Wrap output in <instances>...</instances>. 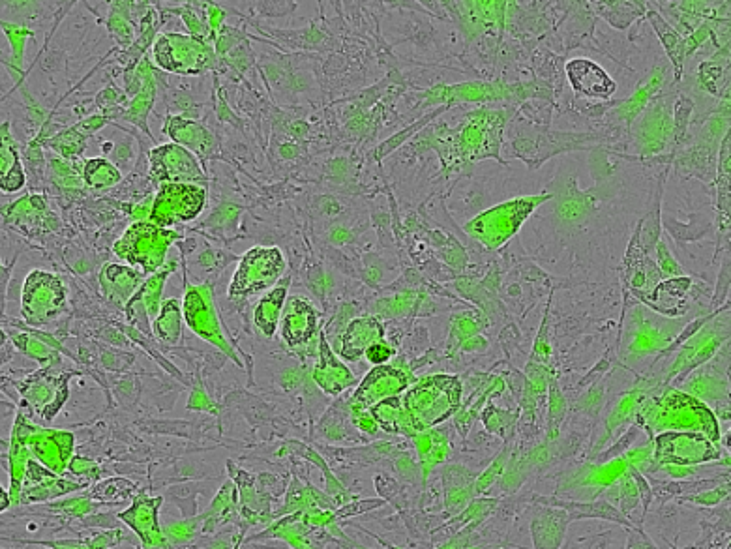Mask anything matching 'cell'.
I'll use <instances>...</instances> for the list:
<instances>
[{
  "label": "cell",
  "mask_w": 731,
  "mask_h": 549,
  "mask_svg": "<svg viewBox=\"0 0 731 549\" xmlns=\"http://www.w3.org/2000/svg\"><path fill=\"white\" fill-rule=\"evenodd\" d=\"M98 278L104 297L115 306H126L128 300L134 297L139 287L147 280V274H143L139 268L107 263L100 270Z\"/></svg>",
  "instance_id": "44dd1931"
},
{
  "label": "cell",
  "mask_w": 731,
  "mask_h": 549,
  "mask_svg": "<svg viewBox=\"0 0 731 549\" xmlns=\"http://www.w3.org/2000/svg\"><path fill=\"white\" fill-rule=\"evenodd\" d=\"M683 390H687L685 394L702 401H718L722 398V392H726V383L720 379V375L713 373H703L692 377V381L688 379L683 385Z\"/></svg>",
  "instance_id": "d6a6232c"
},
{
  "label": "cell",
  "mask_w": 731,
  "mask_h": 549,
  "mask_svg": "<svg viewBox=\"0 0 731 549\" xmlns=\"http://www.w3.org/2000/svg\"><path fill=\"white\" fill-rule=\"evenodd\" d=\"M83 143H85V135L81 134L77 128H70L66 132H60L59 135H55L49 141V145L53 149L59 150L64 158H72L77 152H81Z\"/></svg>",
  "instance_id": "836d02e7"
},
{
  "label": "cell",
  "mask_w": 731,
  "mask_h": 549,
  "mask_svg": "<svg viewBox=\"0 0 731 549\" xmlns=\"http://www.w3.org/2000/svg\"><path fill=\"white\" fill-rule=\"evenodd\" d=\"M690 280L688 278H672V280H662L657 287L642 298L643 304L653 310V312L662 313V315H681L687 312L688 289H690Z\"/></svg>",
  "instance_id": "cb8c5ba5"
},
{
  "label": "cell",
  "mask_w": 731,
  "mask_h": 549,
  "mask_svg": "<svg viewBox=\"0 0 731 549\" xmlns=\"http://www.w3.org/2000/svg\"><path fill=\"white\" fill-rule=\"evenodd\" d=\"M282 340L289 347H300L312 342L319 334V312L306 297L289 295L285 300L284 312L280 319Z\"/></svg>",
  "instance_id": "9a60e30c"
},
{
  "label": "cell",
  "mask_w": 731,
  "mask_h": 549,
  "mask_svg": "<svg viewBox=\"0 0 731 549\" xmlns=\"http://www.w3.org/2000/svg\"><path fill=\"white\" fill-rule=\"evenodd\" d=\"M463 386L454 375H430L407 388L403 407L417 433H424L454 415L462 401Z\"/></svg>",
  "instance_id": "7a4b0ae2"
},
{
  "label": "cell",
  "mask_w": 731,
  "mask_h": 549,
  "mask_svg": "<svg viewBox=\"0 0 731 549\" xmlns=\"http://www.w3.org/2000/svg\"><path fill=\"white\" fill-rule=\"evenodd\" d=\"M728 495V488H717V490H711L707 491V493H702V495H696V497H692L690 501L692 503H700V505H717L718 501L722 499V497H726Z\"/></svg>",
  "instance_id": "ab89813d"
},
{
  "label": "cell",
  "mask_w": 731,
  "mask_h": 549,
  "mask_svg": "<svg viewBox=\"0 0 731 549\" xmlns=\"http://www.w3.org/2000/svg\"><path fill=\"white\" fill-rule=\"evenodd\" d=\"M720 446L713 445L696 431H664L655 439V461L660 467H694L698 463L720 460Z\"/></svg>",
  "instance_id": "8fae6325"
},
{
  "label": "cell",
  "mask_w": 731,
  "mask_h": 549,
  "mask_svg": "<svg viewBox=\"0 0 731 549\" xmlns=\"http://www.w3.org/2000/svg\"><path fill=\"white\" fill-rule=\"evenodd\" d=\"M728 327V323L720 325V321H715L707 327L700 328L690 340H688L681 351H679V357L675 358V362L672 364V370L668 379L675 377L677 373H681V377H687L690 371L694 370L696 366H700L703 362H707L709 358L713 357L717 353L718 345L724 342L722 338V332L720 328Z\"/></svg>",
  "instance_id": "2e32d148"
},
{
  "label": "cell",
  "mask_w": 731,
  "mask_h": 549,
  "mask_svg": "<svg viewBox=\"0 0 731 549\" xmlns=\"http://www.w3.org/2000/svg\"><path fill=\"white\" fill-rule=\"evenodd\" d=\"M10 505H12V499H10V493L8 491H4V488L0 486V512H4V510H8L10 508Z\"/></svg>",
  "instance_id": "b9f144b4"
},
{
  "label": "cell",
  "mask_w": 731,
  "mask_h": 549,
  "mask_svg": "<svg viewBox=\"0 0 731 549\" xmlns=\"http://www.w3.org/2000/svg\"><path fill=\"white\" fill-rule=\"evenodd\" d=\"M561 518H565V514H550L552 521H548V512L535 518L533 533H535L538 548L555 549L559 546V542L563 538V529H565V523H559Z\"/></svg>",
  "instance_id": "1f68e13d"
},
{
  "label": "cell",
  "mask_w": 731,
  "mask_h": 549,
  "mask_svg": "<svg viewBox=\"0 0 731 549\" xmlns=\"http://www.w3.org/2000/svg\"><path fill=\"white\" fill-rule=\"evenodd\" d=\"M666 280L657 265L647 257V252L640 244V227L636 229L634 238L628 246L627 282L634 297L643 298L649 295L658 283Z\"/></svg>",
  "instance_id": "ffe728a7"
},
{
  "label": "cell",
  "mask_w": 731,
  "mask_h": 549,
  "mask_svg": "<svg viewBox=\"0 0 731 549\" xmlns=\"http://www.w3.org/2000/svg\"><path fill=\"white\" fill-rule=\"evenodd\" d=\"M109 30L119 38V42H126L128 44L132 40V30H130L128 21H124L122 15H111V19H109Z\"/></svg>",
  "instance_id": "f35d334b"
},
{
  "label": "cell",
  "mask_w": 731,
  "mask_h": 549,
  "mask_svg": "<svg viewBox=\"0 0 731 549\" xmlns=\"http://www.w3.org/2000/svg\"><path fill=\"white\" fill-rule=\"evenodd\" d=\"M152 330L164 345H177L182 336V300L165 298L160 312L152 321Z\"/></svg>",
  "instance_id": "f1b7e54d"
},
{
  "label": "cell",
  "mask_w": 731,
  "mask_h": 549,
  "mask_svg": "<svg viewBox=\"0 0 731 549\" xmlns=\"http://www.w3.org/2000/svg\"><path fill=\"white\" fill-rule=\"evenodd\" d=\"M164 132L169 135L171 143L190 150L197 158L209 156L214 150V135L210 134L209 128L186 115H169L165 119Z\"/></svg>",
  "instance_id": "603a6c76"
},
{
  "label": "cell",
  "mask_w": 731,
  "mask_h": 549,
  "mask_svg": "<svg viewBox=\"0 0 731 549\" xmlns=\"http://www.w3.org/2000/svg\"><path fill=\"white\" fill-rule=\"evenodd\" d=\"M177 270V263H171V265H164L158 272L147 276V280L143 282V285L139 287V291L135 293L134 297L143 304L145 312L149 315L150 321L156 319V315L160 312V306L164 302V285L167 282V278Z\"/></svg>",
  "instance_id": "f546056e"
},
{
  "label": "cell",
  "mask_w": 731,
  "mask_h": 549,
  "mask_svg": "<svg viewBox=\"0 0 731 549\" xmlns=\"http://www.w3.org/2000/svg\"><path fill=\"white\" fill-rule=\"evenodd\" d=\"M636 418L649 433L696 431L713 445H720V424L713 411L702 401L670 386L653 396H645Z\"/></svg>",
  "instance_id": "6da1fadb"
},
{
  "label": "cell",
  "mask_w": 731,
  "mask_h": 549,
  "mask_svg": "<svg viewBox=\"0 0 731 549\" xmlns=\"http://www.w3.org/2000/svg\"><path fill=\"white\" fill-rule=\"evenodd\" d=\"M150 180L158 186L164 184H207V175L199 164V158L190 150L165 143L149 152Z\"/></svg>",
  "instance_id": "7c38bea8"
},
{
  "label": "cell",
  "mask_w": 731,
  "mask_h": 549,
  "mask_svg": "<svg viewBox=\"0 0 731 549\" xmlns=\"http://www.w3.org/2000/svg\"><path fill=\"white\" fill-rule=\"evenodd\" d=\"M567 75L570 87L585 98L608 100L617 89L608 72L593 60H570L567 64Z\"/></svg>",
  "instance_id": "ac0fdd59"
},
{
  "label": "cell",
  "mask_w": 731,
  "mask_h": 549,
  "mask_svg": "<svg viewBox=\"0 0 731 549\" xmlns=\"http://www.w3.org/2000/svg\"><path fill=\"white\" fill-rule=\"evenodd\" d=\"M27 182L25 169L21 164L19 149L15 145L10 132V124H0V190L2 192H19Z\"/></svg>",
  "instance_id": "d4e9b609"
},
{
  "label": "cell",
  "mask_w": 731,
  "mask_h": 549,
  "mask_svg": "<svg viewBox=\"0 0 731 549\" xmlns=\"http://www.w3.org/2000/svg\"><path fill=\"white\" fill-rule=\"evenodd\" d=\"M68 304L64 282L47 270H32L23 282L21 315L27 325L42 327L60 317Z\"/></svg>",
  "instance_id": "52a82bcc"
},
{
  "label": "cell",
  "mask_w": 731,
  "mask_h": 549,
  "mask_svg": "<svg viewBox=\"0 0 731 549\" xmlns=\"http://www.w3.org/2000/svg\"><path fill=\"white\" fill-rule=\"evenodd\" d=\"M628 549H657L651 540L647 536L643 535L642 531L630 535V542H628Z\"/></svg>",
  "instance_id": "60d3db41"
},
{
  "label": "cell",
  "mask_w": 731,
  "mask_h": 549,
  "mask_svg": "<svg viewBox=\"0 0 731 549\" xmlns=\"http://www.w3.org/2000/svg\"><path fill=\"white\" fill-rule=\"evenodd\" d=\"M550 197V193L529 195L488 208L465 223V233L486 250L495 252L503 248L520 231L525 220Z\"/></svg>",
  "instance_id": "3957f363"
},
{
  "label": "cell",
  "mask_w": 731,
  "mask_h": 549,
  "mask_svg": "<svg viewBox=\"0 0 731 549\" xmlns=\"http://www.w3.org/2000/svg\"><path fill=\"white\" fill-rule=\"evenodd\" d=\"M182 317L186 321L188 328L194 332L195 336H199L201 340L209 342L210 345L218 347L225 357L231 358L235 364L242 366L233 345L227 340L224 328L220 323V317L214 306V298H212V287L203 283V285H186V293L182 298Z\"/></svg>",
  "instance_id": "ba28073f"
},
{
  "label": "cell",
  "mask_w": 731,
  "mask_h": 549,
  "mask_svg": "<svg viewBox=\"0 0 731 549\" xmlns=\"http://www.w3.org/2000/svg\"><path fill=\"white\" fill-rule=\"evenodd\" d=\"M368 413L373 418V422L377 424V428L388 431V433H396V435H405V437H417L418 433L413 428V422L407 415L403 401L400 396L387 398V400L375 403L373 407L368 409Z\"/></svg>",
  "instance_id": "4316f807"
},
{
  "label": "cell",
  "mask_w": 731,
  "mask_h": 549,
  "mask_svg": "<svg viewBox=\"0 0 731 549\" xmlns=\"http://www.w3.org/2000/svg\"><path fill=\"white\" fill-rule=\"evenodd\" d=\"M0 25H2V29L6 32L8 42L12 44V49H14L15 66H21V62H23V51H25V42H27L29 36H32V32L23 29V27H17V25H10V23H0Z\"/></svg>",
  "instance_id": "d590c367"
},
{
  "label": "cell",
  "mask_w": 731,
  "mask_h": 549,
  "mask_svg": "<svg viewBox=\"0 0 731 549\" xmlns=\"http://www.w3.org/2000/svg\"><path fill=\"white\" fill-rule=\"evenodd\" d=\"M15 343H17V347H21L29 357L36 358V360H49L51 362V358H57V353L49 347V345H45V343L40 342V340H36V338H32V336H25V334H21V336H17L15 338Z\"/></svg>",
  "instance_id": "e575fe53"
},
{
  "label": "cell",
  "mask_w": 731,
  "mask_h": 549,
  "mask_svg": "<svg viewBox=\"0 0 731 549\" xmlns=\"http://www.w3.org/2000/svg\"><path fill=\"white\" fill-rule=\"evenodd\" d=\"M14 439L27 448L32 460L44 465L53 475H64L72 461L75 439L70 431L30 426L23 416H19L15 422Z\"/></svg>",
  "instance_id": "9c48e42d"
},
{
  "label": "cell",
  "mask_w": 731,
  "mask_h": 549,
  "mask_svg": "<svg viewBox=\"0 0 731 549\" xmlns=\"http://www.w3.org/2000/svg\"><path fill=\"white\" fill-rule=\"evenodd\" d=\"M83 182L92 190H107L117 186L122 180L119 167L107 158H90L81 171Z\"/></svg>",
  "instance_id": "4dcf8cb0"
},
{
  "label": "cell",
  "mask_w": 731,
  "mask_h": 549,
  "mask_svg": "<svg viewBox=\"0 0 731 549\" xmlns=\"http://www.w3.org/2000/svg\"><path fill=\"white\" fill-rule=\"evenodd\" d=\"M74 373L53 375L49 371H38L30 375L25 383H21V396L29 403L30 409L44 420H53L60 407L68 398V383Z\"/></svg>",
  "instance_id": "4fadbf2b"
},
{
  "label": "cell",
  "mask_w": 731,
  "mask_h": 549,
  "mask_svg": "<svg viewBox=\"0 0 731 549\" xmlns=\"http://www.w3.org/2000/svg\"><path fill=\"white\" fill-rule=\"evenodd\" d=\"M207 205V188L199 184H164L150 205L149 222L165 229L195 220Z\"/></svg>",
  "instance_id": "30bf717a"
},
{
  "label": "cell",
  "mask_w": 731,
  "mask_h": 549,
  "mask_svg": "<svg viewBox=\"0 0 731 549\" xmlns=\"http://www.w3.org/2000/svg\"><path fill=\"white\" fill-rule=\"evenodd\" d=\"M287 285H289V280L285 278L282 285L272 287L263 297L259 298V302L255 306V327L265 338H272L278 327H280L285 300L289 297L287 295Z\"/></svg>",
  "instance_id": "484cf974"
},
{
  "label": "cell",
  "mask_w": 731,
  "mask_h": 549,
  "mask_svg": "<svg viewBox=\"0 0 731 549\" xmlns=\"http://www.w3.org/2000/svg\"><path fill=\"white\" fill-rule=\"evenodd\" d=\"M409 375L392 366H373V370L362 379L355 396L349 401L351 415L368 411L375 403L400 396L409 388Z\"/></svg>",
  "instance_id": "5bb4252c"
},
{
  "label": "cell",
  "mask_w": 731,
  "mask_h": 549,
  "mask_svg": "<svg viewBox=\"0 0 731 549\" xmlns=\"http://www.w3.org/2000/svg\"><path fill=\"white\" fill-rule=\"evenodd\" d=\"M154 62L169 74L199 75L214 66V47L203 40L179 32H164L152 45Z\"/></svg>",
  "instance_id": "8992f818"
},
{
  "label": "cell",
  "mask_w": 731,
  "mask_h": 549,
  "mask_svg": "<svg viewBox=\"0 0 731 549\" xmlns=\"http://www.w3.org/2000/svg\"><path fill=\"white\" fill-rule=\"evenodd\" d=\"M657 253H658V270L662 272V276L664 278H668V276H675V274H681V270L677 268V263L673 261L672 255H670V250L662 244V242H658L657 246Z\"/></svg>",
  "instance_id": "74e56055"
},
{
  "label": "cell",
  "mask_w": 731,
  "mask_h": 549,
  "mask_svg": "<svg viewBox=\"0 0 731 549\" xmlns=\"http://www.w3.org/2000/svg\"><path fill=\"white\" fill-rule=\"evenodd\" d=\"M314 381L327 396H340L349 386L357 383L353 371L349 370L332 351L323 330H319V351L315 362Z\"/></svg>",
  "instance_id": "e0dca14e"
},
{
  "label": "cell",
  "mask_w": 731,
  "mask_h": 549,
  "mask_svg": "<svg viewBox=\"0 0 731 549\" xmlns=\"http://www.w3.org/2000/svg\"><path fill=\"white\" fill-rule=\"evenodd\" d=\"M287 261L276 246H254L240 257L227 287V297L244 300L267 293L284 278Z\"/></svg>",
  "instance_id": "5b68a950"
},
{
  "label": "cell",
  "mask_w": 731,
  "mask_h": 549,
  "mask_svg": "<svg viewBox=\"0 0 731 549\" xmlns=\"http://www.w3.org/2000/svg\"><path fill=\"white\" fill-rule=\"evenodd\" d=\"M160 505H162V497L152 499V497L139 495V497H135L134 505L130 506L128 510L120 512L119 518L134 529L137 536L143 540V544L160 546V544H164L160 523H158Z\"/></svg>",
  "instance_id": "7402d4cb"
},
{
  "label": "cell",
  "mask_w": 731,
  "mask_h": 549,
  "mask_svg": "<svg viewBox=\"0 0 731 549\" xmlns=\"http://www.w3.org/2000/svg\"><path fill=\"white\" fill-rule=\"evenodd\" d=\"M364 357L368 358V362L373 366H385L388 360L394 357V349L385 340H381V342L373 343Z\"/></svg>",
  "instance_id": "8d00e7d4"
},
{
  "label": "cell",
  "mask_w": 731,
  "mask_h": 549,
  "mask_svg": "<svg viewBox=\"0 0 731 549\" xmlns=\"http://www.w3.org/2000/svg\"><path fill=\"white\" fill-rule=\"evenodd\" d=\"M179 238L177 231L143 220L132 223L124 231V235L113 244V252L128 263V267L139 268L143 274L150 276L164 267L169 248Z\"/></svg>",
  "instance_id": "277c9868"
},
{
  "label": "cell",
  "mask_w": 731,
  "mask_h": 549,
  "mask_svg": "<svg viewBox=\"0 0 731 549\" xmlns=\"http://www.w3.org/2000/svg\"><path fill=\"white\" fill-rule=\"evenodd\" d=\"M385 338V327L373 315H364L349 321L340 336L338 355L347 362H357L366 355V351L373 343L381 342Z\"/></svg>",
  "instance_id": "d6986e66"
},
{
  "label": "cell",
  "mask_w": 731,
  "mask_h": 549,
  "mask_svg": "<svg viewBox=\"0 0 731 549\" xmlns=\"http://www.w3.org/2000/svg\"><path fill=\"white\" fill-rule=\"evenodd\" d=\"M647 17H649L653 29L657 30L658 38H660V42L664 45L668 57L673 62L675 77L681 79L683 64H685L688 53L687 40L677 30L673 29L672 25L664 17H660V14H657L655 10H649Z\"/></svg>",
  "instance_id": "83f0119b"
}]
</instances>
